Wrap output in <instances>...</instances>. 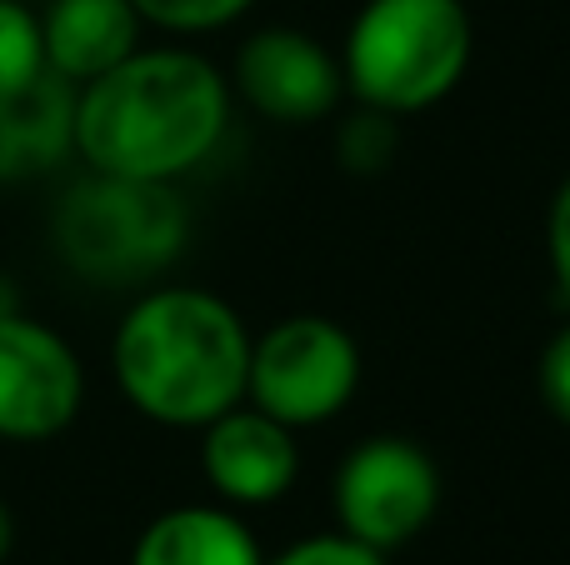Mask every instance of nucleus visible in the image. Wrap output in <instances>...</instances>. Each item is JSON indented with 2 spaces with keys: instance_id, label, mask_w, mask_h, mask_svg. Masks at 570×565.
<instances>
[{
  "instance_id": "obj_1",
  "label": "nucleus",
  "mask_w": 570,
  "mask_h": 565,
  "mask_svg": "<svg viewBox=\"0 0 570 565\" xmlns=\"http://www.w3.org/2000/svg\"><path fill=\"white\" fill-rule=\"evenodd\" d=\"M226 126L230 80L200 50L140 46L76 90L70 146L100 176L176 186L210 160Z\"/></svg>"
},
{
  "instance_id": "obj_2",
  "label": "nucleus",
  "mask_w": 570,
  "mask_h": 565,
  "mask_svg": "<svg viewBox=\"0 0 570 565\" xmlns=\"http://www.w3.org/2000/svg\"><path fill=\"white\" fill-rule=\"evenodd\" d=\"M116 386L146 420L200 430L246 400L250 330L230 300L200 286H156L120 316Z\"/></svg>"
},
{
  "instance_id": "obj_3",
  "label": "nucleus",
  "mask_w": 570,
  "mask_h": 565,
  "mask_svg": "<svg viewBox=\"0 0 570 565\" xmlns=\"http://www.w3.org/2000/svg\"><path fill=\"white\" fill-rule=\"evenodd\" d=\"M475 30L465 0H365L341 46V80L361 106L415 116L471 70Z\"/></svg>"
},
{
  "instance_id": "obj_4",
  "label": "nucleus",
  "mask_w": 570,
  "mask_h": 565,
  "mask_svg": "<svg viewBox=\"0 0 570 565\" xmlns=\"http://www.w3.org/2000/svg\"><path fill=\"white\" fill-rule=\"evenodd\" d=\"M186 200L166 180L100 176L80 180L56 210V250L70 270L100 286L150 280L186 250Z\"/></svg>"
},
{
  "instance_id": "obj_5",
  "label": "nucleus",
  "mask_w": 570,
  "mask_h": 565,
  "mask_svg": "<svg viewBox=\"0 0 570 565\" xmlns=\"http://www.w3.org/2000/svg\"><path fill=\"white\" fill-rule=\"evenodd\" d=\"M361 386V346L331 316H285L250 336L246 400L291 430L335 420Z\"/></svg>"
},
{
  "instance_id": "obj_6",
  "label": "nucleus",
  "mask_w": 570,
  "mask_h": 565,
  "mask_svg": "<svg viewBox=\"0 0 570 565\" xmlns=\"http://www.w3.org/2000/svg\"><path fill=\"white\" fill-rule=\"evenodd\" d=\"M335 531L375 551H401L441 511V470L411 436H371L345 450L331 480Z\"/></svg>"
},
{
  "instance_id": "obj_7",
  "label": "nucleus",
  "mask_w": 570,
  "mask_h": 565,
  "mask_svg": "<svg viewBox=\"0 0 570 565\" xmlns=\"http://www.w3.org/2000/svg\"><path fill=\"white\" fill-rule=\"evenodd\" d=\"M86 370L70 340L6 310L0 316V440H50L80 416Z\"/></svg>"
},
{
  "instance_id": "obj_8",
  "label": "nucleus",
  "mask_w": 570,
  "mask_h": 565,
  "mask_svg": "<svg viewBox=\"0 0 570 565\" xmlns=\"http://www.w3.org/2000/svg\"><path fill=\"white\" fill-rule=\"evenodd\" d=\"M230 90L276 126H315L341 106L345 80L331 46L295 26H266L236 50Z\"/></svg>"
},
{
  "instance_id": "obj_9",
  "label": "nucleus",
  "mask_w": 570,
  "mask_h": 565,
  "mask_svg": "<svg viewBox=\"0 0 570 565\" xmlns=\"http://www.w3.org/2000/svg\"><path fill=\"white\" fill-rule=\"evenodd\" d=\"M200 476L226 506H276L301 480L295 430L240 400L200 426Z\"/></svg>"
},
{
  "instance_id": "obj_10",
  "label": "nucleus",
  "mask_w": 570,
  "mask_h": 565,
  "mask_svg": "<svg viewBox=\"0 0 570 565\" xmlns=\"http://www.w3.org/2000/svg\"><path fill=\"white\" fill-rule=\"evenodd\" d=\"M140 26L130 0H50L40 16V46L46 70H56L70 86L106 76L110 66L140 50Z\"/></svg>"
},
{
  "instance_id": "obj_11",
  "label": "nucleus",
  "mask_w": 570,
  "mask_h": 565,
  "mask_svg": "<svg viewBox=\"0 0 570 565\" xmlns=\"http://www.w3.org/2000/svg\"><path fill=\"white\" fill-rule=\"evenodd\" d=\"M130 565H266V551L236 511L176 506L140 531Z\"/></svg>"
},
{
  "instance_id": "obj_12",
  "label": "nucleus",
  "mask_w": 570,
  "mask_h": 565,
  "mask_svg": "<svg viewBox=\"0 0 570 565\" xmlns=\"http://www.w3.org/2000/svg\"><path fill=\"white\" fill-rule=\"evenodd\" d=\"M70 110H76V90L56 70L30 80L26 90L0 96V180L46 170L56 156H66Z\"/></svg>"
},
{
  "instance_id": "obj_13",
  "label": "nucleus",
  "mask_w": 570,
  "mask_h": 565,
  "mask_svg": "<svg viewBox=\"0 0 570 565\" xmlns=\"http://www.w3.org/2000/svg\"><path fill=\"white\" fill-rule=\"evenodd\" d=\"M46 76V46H40V16L20 0H0V96L26 90Z\"/></svg>"
},
{
  "instance_id": "obj_14",
  "label": "nucleus",
  "mask_w": 570,
  "mask_h": 565,
  "mask_svg": "<svg viewBox=\"0 0 570 565\" xmlns=\"http://www.w3.org/2000/svg\"><path fill=\"white\" fill-rule=\"evenodd\" d=\"M395 146H401V130H395V116L385 110L361 106L341 130H335V156H341L345 170L355 176H375L395 160Z\"/></svg>"
},
{
  "instance_id": "obj_15",
  "label": "nucleus",
  "mask_w": 570,
  "mask_h": 565,
  "mask_svg": "<svg viewBox=\"0 0 570 565\" xmlns=\"http://www.w3.org/2000/svg\"><path fill=\"white\" fill-rule=\"evenodd\" d=\"M146 26L176 30V36H210V30L240 20L256 0H130Z\"/></svg>"
},
{
  "instance_id": "obj_16",
  "label": "nucleus",
  "mask_w": 570,
  "mask_h": 565,
  "mask_svg": "<svg viewBox=\"0 0 570 565\" xmlns=\"http://www.w3.org/2000/svg\"><path fill=\"white\" fill-rule=\"evenodd\" d=\"M266 565H391L385 551L365 546V541H351L345 531H331V536H305L295 546H285L276 561Z\"/></svg>"
},
{
  "instance_id": "obj_17",
  "label": "nucleus",
  "mask_w": 570,
  "mask_h": 565,
  "mask_svg": "<svg viewBox=\"0 0 570 565\" xmlns=\"http://www.w3.org/2000/svg\"><path fill=\"white\" fill-rule=\"evenodd\" d=\"M535 386H541V400L561 426H570V320L546 340L541 366H535Z\"/></svg>"
},
{
  "instance_id": "obj_18",
  "label": "nucleus",
  "mask_w": 570,
  "mask_h": 565,
  "mask_svg": "<svg viewBox=\"0 0 570 565\" xmlns=\"http://www.w3.org/2000/svg\"><path fill=\"white\" fill-rule=\"evenodd\" d=\"M546 250H551V276H556V290L570 306V176L561 180L551 200V220H546Z\"/></svg>"
},
{
  "instance_id": "obj_19",
  "label": "nucleus",
  "mask_w": 570,
  "mask_h": 565,
  "mask_svg": "<svg viewBox=\"0 0 570 565\" xmlns=\"http://www.w3.org/2000/svg\"><path fill=\"white\" fill-rule=\"evenodd\" d=\"M10 546H16V516H10V506L0 500V561L10 556Z\"/></svg>"
}]
</instances>
